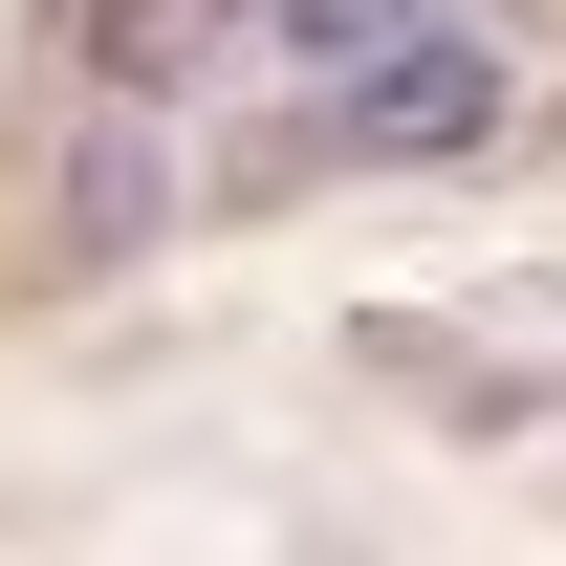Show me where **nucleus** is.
<instances>
[{"mask_svg": "<svg viewBox=\"0 0 566 566\" xmlns=\"http://www.w3.org/2000/svg\"><path fill=\"white\" fill-rule=\"evenodd\" d=\"M218 44H262V0H66V66L109 87V109H175Z\"/></svg>", "mask_w": 566, "mask_h": 566, "instance_id": "nucleus-2", "label": "nucleus"}, {"mask_svg": "<svg viewBox=\"0 0 566 566\" xmlns=\"http://www.w3.org/2000/svg\"><path fill=\"white\" fill-rule=\"evenodd\" d=\"M436 22H458V0H262V44L305 87H349V66H392V44H436Z\"/></svg>", "mask_w": 566, "mask_h": 566, "instance_id": "nucleus-4", "label": "nucleus"}, {"mask_svg": "<svg viewBox=\"0 0 566 566\" xmlns=\"http://www.w3.org/2000/svg\"><path fill=\"white\" fill-rule=\"evenodd\" d=\"M501 132H523V44H501V22H436L392 66L305 87V153H327V175H436V153H501Z\"/></svg>", "mask_w": 566, "mask_h": 566, "instance_id": "nucleus-1", "label": "nucleus"}, {"mask_svg": "<svg viewBox=\"0 0 566 566\" xmlns=\"http://www.w3.org/2000/svg\"><path fill=\"white\" fill-rule=\"evenodd\" d=\"M153 218H175V132H153V109H87V132H66V240L132 262Z\"/></svg>", "mask_w": 566, "mask_h": 566, "instance_id": "nucleus-3", "label": "nucleus"}]
</instances>
